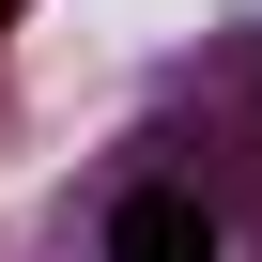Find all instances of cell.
<instances>
[{
  "label": "cell",
  "instance_id": "obj_1",
  "mask_svg": "<svg viewBox=\"0 0 262 262\" xmlns=\"http://www.w3.org/2000/svg\"><path fill=\"white\" fill-rule=\"evenodd\" d=\"M108 262H216V216L185 185H139V201L108 216Z\"/></svg>",
  "mask_w": 262,
  "mask_h": 262
}]
</instances>
